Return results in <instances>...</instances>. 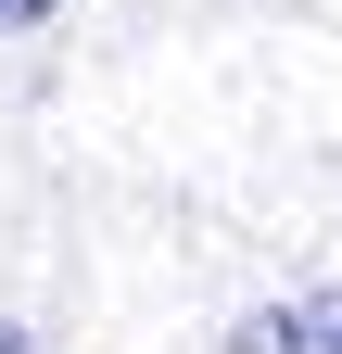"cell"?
I'll return each mask as SVG.
<instances>
[{
  "instance_id": "1",
  "label": "cell",
  "mask_w": 342,
  "mask_h": 354,
  "mask_svg": "<svg viewBox=\"0 0 342 354\" xmlns=\"http://www.w3.org/2000/svg\"><path fill=\"white\" fill-rule=\"evenodd\" d=\"M228 354H342V279L330 291H291V304H253L228 329Z\"/></svg>"
},
{
  "instance_id": "2",
  "label": "cell",
  "mask_w": 342,
  "mask_h": 354,
  "mask_svg": "<svg viewBox=\"0 0 342 354\" xmlns=\"http://www.w3.org/2000/svg\"><path fill=\"white\" fill-rule=\"evenodd\" d=\"M64 0H0V38H26V26H51Z\"/></svg>"
},
{
  "instance_id": "3",
  "label": "cell",
  "mask_w": 342,
  "mask_h": 354,
  "mask_svg": "<svg viewBox=\"0 0 342 354\" xmlns=\"http://www.w3.org/2000/svg\"><path fill=\"white\" fill-rule=\"evenodd\" d=\"M0 354H26V342H13V329H0Z\"/></svg>"
}]
</instances>
